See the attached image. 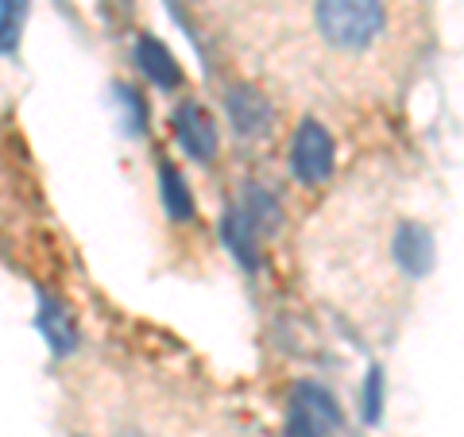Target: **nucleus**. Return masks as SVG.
Instances as JSON below:
<instances>
[{"label":"nucleus","instance_id":"nucleus-1","mask_svg":"<svg viewBox=\"0 0 464 437\" xmlns=\"http://www.w3.org/2000/svg\"><path fill=\"white\" fill-rule=\"evenodd\" d=\"M259 74L314 101H380L422 66L426 0H252L240 20Z\"/></svg>","mask_w":464,"mask_h":437},{"label":"nucleus","instance_id":"nucleus-2","mask_svg":"<svg viewBox=\"0 0 464 437\" xmlns=\"http://www.w3.org/2000/svg\"><path fill=\"white\" fill-rule=\"evenodd\" d=\"M290 170L298 174V182L317 186L329 179L333 170V136L322 121H302L290 143Z\"/></svg>","mask_w":464,"mask_h":437},{"label":"nucleus","instance_id":"nucleus-3","mask_svg":"<svg viewBox=\"0 0 464 437\" xmlns=\"http://www.w3.org/2000/svg\"><path fill=\"white\" fill-rule=\"evenodd\" d=\"M341 414L329 391H322L317 384L295 387V411H290L286 422V437H325V430H333Z\"/></svg>","mask_w":464,"mask_h":437},{"label":"nucleus","instance_id":"nucleus-4","mask_svg":"<svg viewBox=\"0 0 464 437\" xmlns=\"http://www.w3.org/2000/svg\"><path fill=\"white\" fill-rule=\"evenodd\" d=\"M174 132H179V143L186 148V155L201 159V163L217 155V124L206 109L194 105V101H186V105L174 112Z\"/></svg>","mask_w":464,"mask_h":437},{"label":"nucleus","instance_id":"nucleus-5","mask_svg":"<svg viewBox=\"0 0 464 437\" xmlns=\"http://www.w3.org/2000/svg\"><path fill=\"white\" fill-rule=\"evenodd\" d=\"M225 105H228V116H232V124H237V132H244V136H264L271 128V105L259 90L237 85V90H228Z\"/></svg>","mask_w":464,"mask_h":437},{"label":"nucleus","instance_id":"nucleus-6","mask_svg":"<svg viewBox=\"0 0 464 437\" xmlns=\"http://www.w3.org/2000/svg\"><path fill=\"white\" fill-rule=\"evenodd\" d=\"M136 58H140V70H143V74H148L155 85H163V90H174V85H182L179 63H174V54H170L155 35H143V39H140Z\"/></svg>","mask_w":464,"mask_h":437},{"label":"nucleus","instance_id":"nucleus-7","mask_svg":"<svg viewBox=\"0 0 464 437\" xmlns=\"http://www.w3.org/2000/svg\"><path fill=\"white\" fill-rule=\"evenodd\" d=\"M225 237L232 244V252H237L244 264L256 267V248H259V225L248 217V209L237 206V209H228L225 217Z\"/></svg>","mask_w":464,"mask_h":437},{"label":"nucleus","instance_id":"nucleus-8","mask_svg":"<svg viewBox=\"0 0 464 437\" xmlns=\"http://www.w3.org/2000/svg\"><path fill=\"white\" fill-rule=\"evenodd\" d=\"M39 325H43V333H47V341L58 348V353H70V348L78 345V333H74V325H70V317H66V310H63V306H54V302H43Z\"/></svg>","mask_w":464,"mask_h":437},{"label":"nucleus","instance_id":"nucleus-9","mask_svg":"<svg viewBox=\"0 0 464 437\" xmlns=\"http://www.w3.org/2000/svg\"><path fill=\"white\" fill-rule=\"evenodd\" d=\"M163 198H167L170 217H179V221H190V217H194V198H190L182 174L174 167H163Z\"/></svg>","mask_w":464,"mask_h":437},{"label":"nucleus","instance_id":"nucleus-10","mask_svg":"<svg viewBox=\"0 0 464 437\" xmlns=\"http://www.w3.org/2000/svg\"><path fill=\"white\" fill-rule=\"evenodd\" d=\"M24 12H27V0H0V54L16 51Z\"/></svg>","mask_w":464,"mask_h":437},{"label":"nucleus","instance_id":"nucleus-11","mask_svg":"<svg viewBox=\"0 0 464 437\" xmlns=\"http://www.w3.org/2000/svg\"><path fill=\"white\" fill-rule=\"evenodd\" d=\"M375 406H380V375H372L368 384V418H375Z\"/></svg>","mask_w":464,"mask_h":437}]
</instances>
